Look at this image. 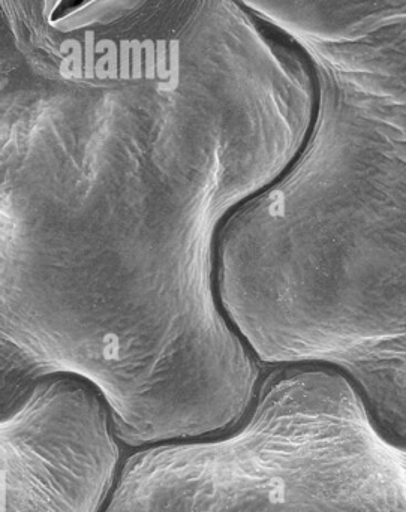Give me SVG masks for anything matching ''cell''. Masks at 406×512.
I'll return each instance as SVG.
<instances>
[{"instance_id":"cell-1","label":"cell","mask_w":406,"mask_h":512,"mask_svg":"<svg viewBox=\"0 0 406 512\" xmlns=\"http://www.w3.org/2000/svg\"><path fill=\"white\" fill-rule=\"evenodd\" d=\"M314 117L303 90L6 104L2 411L66 373L98 388L128 447L236 430L266 370L219 303V234Z\"/></svg>"},{"instance_id":"cell-2","label":"cell","mask_w":406,"mask_h":512,"mask_svg":"<svg viewBox=\"0 0 406 512\" xmlns=\"http://www.w3.org/2000/svg\"><path fill=\"white\" fill-rule=\"evenodd\" d=\"M119 457L98 388L65 373L42 379L2 415L0 512H99Z\"/></svg>"}]
</instances>
